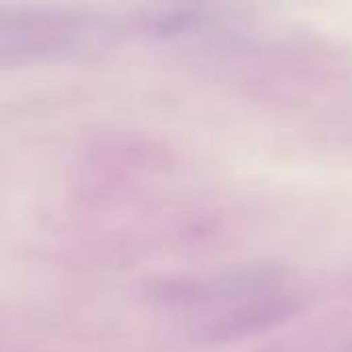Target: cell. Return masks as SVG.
Listing matches in <instances>:
<instances>
[{
	"mask_svg": "<svg viewBox=\"0 0 352 352\" xmlns=\"http://www.w3.org/2000/svg\"><path fill=\"white\" fill-rule=\"evenodd\" d=\"M194 314L196 328L210 338H241L278 326L301 307V293L289 274L254 268L204 287Z\"/></svg>",
	"mask_w": 352,
	"mask_h": 352,
	"instance_id": "6da1fadb",
	"label": "cell"
},
{
	"mask_svg": "<svg viewBox=\"0 0 352 352\" xmlns=\"http://www.w3.org/2000/svg\"><path fill=\"white\" fill-rule=\"evenodd\" d=\"M346 352H352V346H351V349H349V351H346Z\"/></svg>",
	"mask_w": 352,
	"mask_h": 352,
	"instance_id": "7a4b0ae2",
	"label": "cell"
}]
</instances>
